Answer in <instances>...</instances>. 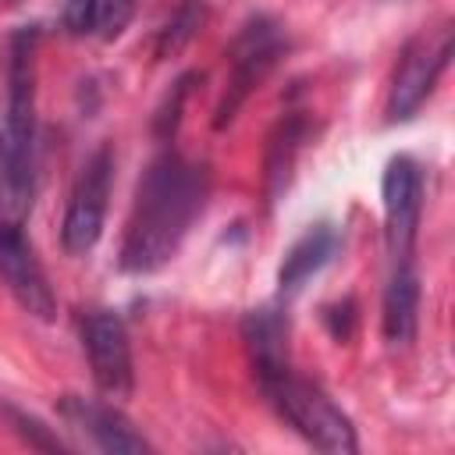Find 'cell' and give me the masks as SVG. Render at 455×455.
I'll list each match as a JSON object with an SVG mask.
<instances>
[{"instance_id":"52a82bcc","label":"cell","mask_w":455,"mask_h":455,"mask_svg":"<svg viewBox=\"0 0 455 455\" xmlns=\"http://www.w3.org/2000/svg\"><path fill=\"white\" fill-rule=\"evenodd\" d=\"M384 196V245L387 259L412 263L416 235H419V213H423V171L412 156H395L384 167L380 181Z\"/></svg>"},{"instance_id":"ac0fdd59","label":"cell","mask_w":455,"mask_h":455,"mask_svg":"<svg viewBox=\"0 0 455 455\" xmlns=\"http://www.w3.org/2000/svg\"><path fill=\"white\" fill-rule=\"evenodd\" d=\"M196 75H185V78H178L174 82V89H171V96H167V103L160 107V114H156V135L160 139H167L171 132H174V124H178V110H181V103H185V96H188V82H192Z\"/></svg>"},{"instance_id":"7c38bea8","label":"cell","mask_w":455,"mask_h":455,"mask_svg":"<svg viewBox=\"0 0 455 455\" xmlns=\"http://www.w3.org/2000/svg\"><path fill=\"white\" fill-rule=\"evenodd\" d=\"M416 320H419V274L412 263H395L387 288H384V341L391 348H402L416 338Z\"/></svg>"},{"instance_id":"ba28073f","label":"cell","mask_w":455,"mask_h":455,"mask_svg":"<svg viewBox=\"0 0 455 455\" xmlns=\"http://www.w3.org/2000/svg\"><path fill=\"white\" fill-rule=\"evenodd\" d=\"M82 345L96 387L107 398H128L135 384V370H132V341L124 320L110 309H92L82 320Z\"/></svg>"},{"instance_id":"6da1fadb","label":"cell","mask_w":455,"mask_h":455,"mask_svg":"<svg viewBox=\"0 0 455 455\" xmlns=\"http://www.w3.org/2000/svg\"><path fill=\"white\" fill-rule=\"evenodd\" d=\"M206 192L210 181L199 164H192L178 149L156 153L135 188V203L121 242V270L128 274L160 270L181 249L188 228L203 213Z\"/></svg>"},{"instance_id":"8992f818","label":"cell","mask_w":455,"mask_h":455,"mask_svg":"<svg viewBox=\"0 0 455 455\" xmlns=\"http://www.w3.org/2000/svg\"><path fill=\"white\" fill-rule=\"evenodd\" d=\"M114 181V153L110 146H100L75 174L68 210L60 220V245L68 256H85L103 235L107 224V199Z\"/></svg>"},{"instance_id":"4fadbf2b","label":"cell","mask_w":455,"mask_h":455,"mask_svg":"<svg viewBox=\"0 0 455 455\" xmlns=\"http://www.w3.org/2000/svg\"><path fill=\"white\" fill-rule=\"evenodd\" d=\"M139 0H57V18L68 36H92V39H117Z\"/></svg>"},{"instance_id":"8fae6325","label":"cell","mask_w":455,"mask_h":455,"mask_svg":"<svg viewBox=\"0 0 455 455\" xmlns=\"http://www.w3.org/2000/svg\"><path fill=\"white\" fill-rule=\"evenodd\" d=\"M242 338L256 370V380H270L288 366V320L281 316V309L274 306H259L242 320Z\"/></svg>"},{"instance_id":"3957f363","label":"cell","mask_w":455,"mask_h":455,"mask_svg":"<svg viewBox=\"0 0 455 455\" xmlns=\"http://www.w3.org/2000/svg\"><path fill=\"white\" fill-rule=\"evenodd\" d=\"M259 387L270 398V405L281 412V419H288L313 448L334 451V455H352L359 448L352 419L316 384H309V380L295 377L291 370H284V373L263 380Z\"/></svg>"},{"instance_id":"9a60e30c","label":"cell","mask_w":455,"mask_h":455,"mask_svg":"<svg viewBox=\"0 0 455 455\" xmlns=\"http://www.w3.org/2000/svg\"><path fill=\"white\" fill-rule=\"evenodd\" d=\"M306 135H309V124H306V117H299V114L284 117V121L270 132V142H267V174H263V181H267V203H274V199L284 192V185H288V178H291V167H295V156H299Z\"/></svg>"},{"instance_id":"9c48e42d","label":"cell","mask_w":455,"mask_h":455,"mask_svg":"<svg viewBox=\"0 0 455 455\" xmlns=\"http://www.w3.org/2000/svg\"><path fill=\"white\" fill-rule=\"evenodd\" d=\"M57 416L64 419V427L82 437L89 448L107 451V455H139L149 451V441L124 419L121 409L96 402V398H82V395H64L57 402Z\"/></svg>"},{"instance_id":"2e32d148","label":"cell","mask_w":455,"mask_h":455,"mask_svg":"<svg viewBox=\"0 0 455 455\" xmlns=\"http://www.w3.org/2000/svg\"><path fill=\"white\" fill-rule=\"evenodd\" d=\"M203 18H206L203 0H181V4L171 11V18L156 28L153 53H156V57H171V53H178V50L196 36V28L203 25Z\"/></svg>"},{"instance_id":"30bf717a","label":"cell","mask_w":455,"mask_h":455,"mask_svg":"<svg viewBox=\"0 0 455 455\" xmlns=\"http://www.w3.org/2000/svg\"><path fill=\"white\" fill-rule=\"evenodd\" d=\"M0 281L7 284V291L14 295V302L25 313H32L39 320L53 316V309H57L53 288H50L46 270L36 259L32 245L25 242L21 228H0Z\"/></svg>"},{"instance_id":"7a4b0ae2","label":"cell","mask_w":455,"mask_h":455,"mask_svg":"<svg viewBox=\"0 0 455 455\" xmlns=\"http://www.w3.org/2000/svg\"><path fill=\"white\" fill-rule=\"evenodd\" d=\"M36 199V85L32 36L11 39L7 103L0 117V228H25Z\"/></svg>"},{"instance_id":"277c9868","label":"cell","mask_w":455,"mask_h":455,"mask_svg":"<svg viewBox=\"0 0 455 455\" xmlns=\"http://www.w3.org/2000/svg\"><path fill=\"white\" fill-rule=\"evenodd\" d=\"M281 50H284V36H281V25L274 18L256 14V18H249L242 25V32L235 36V43L228 50V85H224V96L217 103L213 128H224V124L235 121V114L242 110L249 92L277 64Z\"/></svg>"},{"instance_id":"5bb4252c","label":"cell","mask_w":455,"mask_h":455,"mask_svg":"<svg viewBox=\"0 0 455 455\" xmlns=\"http://www.w3.org/2000/svg\"><path fill=\"white\" fill-rule=\"evenodd\" d=\"M341 249V235L334 224H313L281 259V270H277V284L284 295H295L313 274H320L334 252Z\"/></svg>"},{"instance_id":"5b68a950","label":"cell","mask_w":455,"mask_h":455,"mask_svg":"<svg viewBox=\"0 0 455 455\" xmlns=\"http://www.w3.org/2000/svg\"><path fill=\"white\" fill-rule=\"evenodd\" d=\"M448 57H451V25L427 28L405 43L387 89V121H409L427 103L441 71L448 68Z\"/></svg>"},{"instance_id":"e0dca14e","label":"cell","mask_w":455,"mask_h":455,"mask_svg":"<svg viewBox=\"0 0 455 455\" xmlns=\"http://www.w3.org/2000/svg\"><path fill=\"white\" fill-rule=\"evenodd\" d=\"M7 416H11V423L18 427V434H21L25 441H32L36 448H46V451H68V444H64L57 434H50L36 416H25V412H18V409H7Z\"/></svg>"}]
</instances>
